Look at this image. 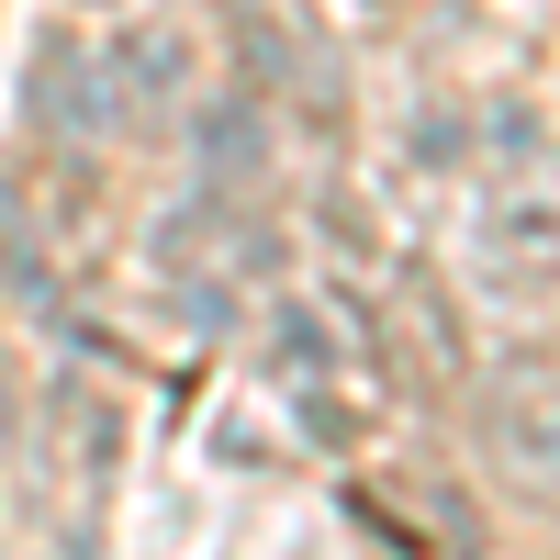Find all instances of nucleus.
Segmentation results:
<instances>
[{"label": "nucleus", "mask_w": 560, "mask_h": 560, "mask_svg": "<svg viewBox=\"0 0 560 560\" xmlns=\"http://www.w3.org/2000/svg\"><path fill=\"white\" fill-rule=\"evenodd\" d=\"M482 459L516 504H560V370L549 359H516L493 370L482 393Z\"/></svg>", "instance_id": "1"}, {"label": "nucleus", "mask_w": 560, "mask_h": 560, "mask_svg": "<svg viewBox=\"0 0 560 560\" xmlns=\"http://www.w3.org/2000/svg\"><path fill=\"white\" fill-rule=\"evenodd\" d=\"M482 258H493V280H549L560 269V158L482 213Z\"/></svg>", "instance_id": "2"}]
</instances>
